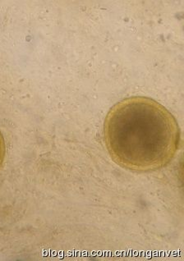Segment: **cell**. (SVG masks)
<instances>
[{
    "label": "cell",
    "instance_id": "2",
    "mask_svg": "<svg viewBox=\"0 0 184 261\" xmlns=\"http://www.w3.org/2000/svg\"><path fill=\"white\" fill-rule=\"evenodd\" d=\"M5 155H6V145H5V138L0 130V169L2 168L3 164L5 161Z\"/></svg>",
    "mask_w": 184,
    "mask_h": 261
},
{
    "label": "cell",
    "instance_id": "1",
    "mask_svg": "<svg viewBox=\"0 0 184 261\" xmlns=\"http://www.w3.org/2000/svg\"><path fill=\"white\" fill-rule=\"evenodd\" d=\"M103 134L113 161L137 173L167 166L181 143L175 117L159 102L143 96L115 103L106 115Z\"/></svg>",
    "mask_w": 184,
    "mask_h": 261
}]
</instances>
